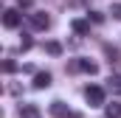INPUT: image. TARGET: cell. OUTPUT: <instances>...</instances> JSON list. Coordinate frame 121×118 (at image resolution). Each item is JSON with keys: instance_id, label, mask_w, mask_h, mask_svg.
I'll return each instance as SVG.
<instances>
[{"instance_id": "6da1fadb", "label": "cell", "mask_w": 121, "mask_h": 118, "mask_svg": "<svg viewBox=\"0 0 121 118\" xmlns=\"http://www.w3.org/2000/svg\"><path fill=\"white\" fill-rule=\"evenodd\" d=\"M85 98H87L90 107H104V104H107V98H104V87H96V84L85 90Z\"/></svg>"}, {"instance_id": "7a4b0ae2", "label": "cell", "mask_w": 121, "mask_h": 118, "mask_svg": "<svg viewBox=\"0 0 121 118\" xmlns=\"http://www.w3.org/2000/svg\"><path fill=\"white\" fill-rule=\"evenodd\" d=\"M26 17H28V25L34 31H45L48 25H51V20H48L45 11H31V14H26Z\"/></svg>"}, {"instance_id": "3957f363", "label": "cell", "mask_w": 121, "mask_h": 118, "mask_svg": "<svg viewBox=\"0 0 121 118\" xmlns=\"http://www.w3.org/2000/svg\"><path fill=\"white\" fill-rule=\"evenodd\" d=\"M70 70H85V73L96 76V73H99V65L90 62V59H76V62H70Z\"/></svg>"}, {"instance_id": "277c9868", "label": "cell", "mask_w": 121, "mask_h": 118, "mask_svg": "<svg viewBox=\"0 0 121 118\" xmlns=\"http://www.w3.org/2000/svg\"><path fill=\"white\" fill-rule=\"evenodd\" d=\"M20 20H23V14H20L17 8H6V11H3V25H6V28H17Z\"/></svg>"}, {"instance_id": "5b68a950", "label": "cell", "mask_w": 121, "mask_h": 118, "mask_svg": "<svg viewBox=\"0 0 121 118\" xmlns=\"http://www.w3.org/2000/svg\"><path fill=\"white\" fill-rule=\"evenodd\" d=\"M51 115L54 118H70L73 113H70V107H68L65 101H54V104H51Z\"/></svg>"}, {"instance_id": "8992f818", "label": "cell", "mask_w": 121, "mask_h": 118, "mask_svg": "<svg viewBox=\"0 0 121 118\" xmlns=\"http://www.w3.org/2000/svg\"><path fill=\"white\" fill-rule=\"evenodd\" d=\"M34 87H37V90L51 87V73H48V70H39V73H34Z\"/></svg>"}, {"instance_id": "52a82bcc", "label": "cell", "mask_w": 121, "mask_h": 118, "mask_svg": "<svg viewBox=\"0 0 121 118\" xmlns=\"http://www.w3.org/2000/svg\"><path fill=\"white\" fill-rule=\"evenodd\" d=\"M20 118H39L37 104H20Z\"/></svg>"}, {"instance_id": "ba28073f", "label": "cell", "mask_w": 121, "mask_h": 118, "mask_svg": "<svg viewBox=\"0 0 121 118\" xmlns=\"http://www.w3.org/2000/svg\"><path fill=\"white\" fill-rule=\"evenodd\" d=\"M107 90L116 93V96H121V73H113V76L107 79Z\"/></svg>"}, {"instance_id": "9c48e42d", "label": "cell", "mask_w": 121, "mask_h": 118, "mask_svg": "<svg viewBox=\"0 0 121 118\" xmlns=\"http://www.w3.org/2000/svg\"><path fill=\"white\" fill-rule=\"evenodd\" d=\"M104 115H107V118H121V104H118V101L104 104Z\"/></svg>"}, {"instance_id": "30bf717a", "label": "cell", "mask_w": 121, "mask_h": 118, "mask_svg": "<svg viewBox=\"0 0 121 118\" xmlns=\"http://www.w3.org/2000/svg\"><path fill=\"white\" fill-rule=\"evenodd\" d=\"M70 28L76 31V34H90V20H73Z\"/></svg>"}, {"instance_id": "8fae6325", "label": "cell", "mask_w": 121, "mask_h": 118, "mask_svg": "<svg viewBox=\"0 0 121 118\" xmlns=\"http://www.w3.org/2000/svg\"><path fill=\"white\" fill-rule=\"evenodd\" d=\"M45 54H51V56H59L62 54V45L56 39H51V42H45Z\"/></svg>"}, {"instance_id": "7c38bea8", "label": "cell", "mask_w": 121, "mask_h": 118, "mask_svg": "<svg viewBox=\"0 0 121 118\" xmlns=\"http://www.w3.org/2000/svg\"><path fill=\"white\" fill-rule=\"evenodd\" d=\"M104 54L110 56V65H116V62H118V59H121V54H118V48H110V45L104 48Z\"/></svg>"}, {"instance_id": "4fadbf2b", "label": "cell", "mask_w": 121, "mask_h": 118, "mask_svg": "<svg viewBox=\"0 0 121 118\" xmlns=\"http://www.w3.org/2000/svg\"><path fill=\"white\" fill-rule=\"evenodd\" d=\"M31 45H34V42H31V37H28V34H23V39H20V51H28Z\"/></svg>"}, {"instance_id": "5bb4252c", "label": "cell", "mask_w": 121, "mask_h": 118, "mask_svg": "<svg viewBox=\"0 0 121 118\" xmlns=\"http://www.w3.org/2000/svg\"><path fill=\"white\" fill-rule=\"evenodd\" d=\"M14 70H17V65H14L11 59H6V62H3V73H14Z\"/></svg>"}, {"instance_id": "9a60e30c", "label": "cell", "mask_w": 121, "mask_h": 118, "mask_svg": "<svg viewBox=\"0 0 121 118\" xmlns=\"http://www.w3.org/2000/svg\"><path fill=\"white\" fill-rule=\"evenodd\" d=\"M110 14H113L116 20H121V3H113V8H110Z\"/></svg>"}, {"instance_id": "2e32d148", "label": "cell", "mask_w": 121, "mask_h": 118, "mask_svg": "<svg viewBox=\"0 0 121 118\" xmlns=\"http://www.w3.org/2000/svg\"><path fill=\"white\" fill-rule=\"evenodd\" d=\"M34 6V0H17V8H31Z\"/></svg>"}, {"instance_id": "e0dca14e", "label": "cell", "mask_w": 121, "mask_h": 118, "mask_svg": "<svg viewBox=\"0 0 121 118\" xmlns=\"http://www.w3.org/2000/svg\"><path fill=\"white\" fill-rule=\"evenodd\" d=\"M90 20H93V23H101V20H104V17H101V14H99V11H90Z\"/></svg>"}, {"instance_id": "ac0fdd59", "label": "cell", "mask_w": 121, "mask_h": 118, "mask_svg": "<svg viewBox=\"0 0 121 118\" xmlns=\"http://www.w3.org/2000/svg\"><path fill=\"white\" fill-rule=\"evenodd\" d=\"M9 93L11 96H20V84H9Z\"/></svg>"}]
</instances>
